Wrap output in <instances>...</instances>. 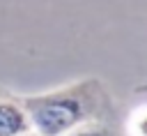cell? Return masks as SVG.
<instances>
[{"label": "cell", "instance_id": "3", "mask_svg": "<svg viewBox=\"0 0 147 136\" xmlns=\"http://www.w3.org/2000/svg\"><path fill=\"white\" fill-rule=\"evenodd\" d=\"M64 136H124V134H119V129L113 122H96V124L78 127V129H74Z\"/></svg>", "mask_w": 147, "mask_h": 136}, {"label": "cell", "instance_id": "4", "mask_svg": "<svg viewBox=\"0 0 147 136\" xmlns=\"http://www.w3.org/2000/svg\"><path fill=\"white\" fill-rule=\"evenodd\" d=\"M21 136H39L37 131H28V134H21Z\"/></svg>", "mask_w": 147, "mask_h": 136}, {"label": "cell", "instance_id": "1", "mask_svg": "<svg viewBox=\"0 0 147 136\" xmlns=\"http://www.w3.org/2000/svg\"><path fill=\"white\" fill-rule=\"evenodd\" d=\"M32 131L39 136H64L78 127L113 122L115 101L108 85L96 76H85L48 92L23 95Z\"/></svg>", "mask_w": 147, "mask_h": 136}, {"label": "cell", "instance_id": "2", "mask_svg": "<svg viewBox=\"0 0 147 136\" xmlns=\"http://www.w3.org/2000/svg\"><path fill=\"white\" fill-rule=\"evenodd\" d=\"M32 131L23 97L0 88V136H21Z\"/></svg>", "mask_w": 147, "mask_h": 136}]
</instances>
